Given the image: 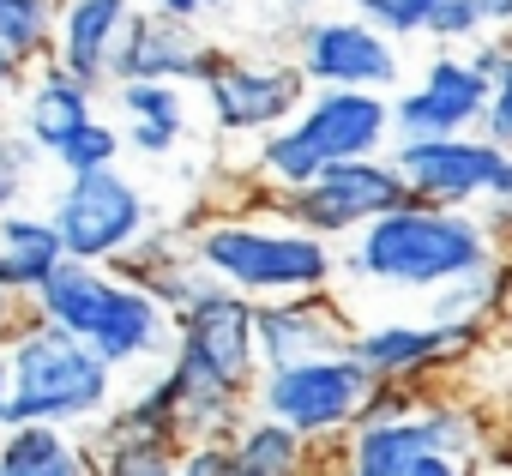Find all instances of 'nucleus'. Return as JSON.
<instances>
[{"label":"nucleus","instance_id":"nucleus-23","mask_svg":"<svg viewBox=\"0 0 512 476\" xmlns=\"http://www.w3.org/2000/svg\"><path fill=\"white\" fill-rule=\"evenodd\" d=\"M121 109H127V145L145 157L175 151L187 109H181V85H121Z\"/></svg>","mask_w":512,"mask_h":476},{"label":"nucleus","instance_id":"nucleus-27","mask_svg":"<svg viewBox=\"0 0 512 476\" xmlns=\"http://www.w3.org/2000/svg\"><path fill=\"white\" fill-rule=\"evenodd\" d=\"M115 157H121V133L103 127V121H91V127L61 151V169H67V175H103V169H115Z\"/></svg>","mask_w":512,"mask_h":476},{"label":"nucleus","instance_id":"nucleus-13","mask_svg":"<svg viewBox=\"0 0 512 476\" xmlns=\"http://www.w3.org/2000/svg\"><path fill=\"white\" fill-rule=\"evenodd\" d=\"M482 344V326L470 320H380L362 326L350 356L380 380V386H422L434 368L470 356Z\"/></svg>","mask_w":512,"mask_h":476},{"label":"nucleus","instance_id":"nucleus-42","mask_svg":"<svg viewBox=\"0 0 512 476\" xmlns=\"http://www.w3.org/2000/svg\"><path fill=\"white\" fill-rule=\"evenodd\" d=\"M0 434H7V428H0Z\"/></svg>","mask_w":512,"mask_h":476},{"label":"nucleus","instance_id":"nucleus-39","mask_svg":"<svg viewBox=\"0 0 512 476\" xmlns=\"http://www.w3.org/2000/svg\"><path fill=\"white\" fill-rule=\"evenodd\" d=\"M145 476H175V470H145Z\"/></svg>","mask_w":512,"mask_h":476},{"label":"nucleus","instance_id":"nucleus-12","mask_svg":"<svg viewBox=\"0 0 512 476\" xmlns=\"http://www.w3.org/2000/svg\"><path fill=\"white\" fill-rule=\"evenodd\" d=\"M296 73L320 91H374L386 97L404 73L392 37L362 19H308L296 37Z\"/></svg>","mask_w":512,"mask_h":476},{"label":"nucleus","instance_id":"nucleus-5","mask_svg":"<svg viewBox=\"0 0 512 476\" xmlns=\"http://www.w3.org/2000/svg\"><path fill=\"white\" fill-rule=\"evenodd\" d=\"M386 139H398L386 97H374V91H320V97H308V109L290 127H278L260 145V169L278 187H308L314 175H326L338 163L380 157Z\"/></svg>","mask_w":512,"mask_h":476},{"label":"nucleus","instance_id":"nucleus-14","mask_svg":"<svg viewBox=\"0 0 512 476\" xmlns=\"http://www.w3.org/2000/svg\"><path fill=\"white\" fill-rule=\"evenodd\" d=\"M488 97H494V85H488L464 55H440V61L422 73V85H410V91L392 97L398 145H404V139H458V133H482Z\"/></svg>","mask_w":512,"mask_h":476},{"label":"nucleus","instance_id":"nucleus-35","mask_svg":"<svg viewBox=\"0 0 512 476\" xmlns=\"http://www.w3.org/2000/svg\"><path fill=\"white\" fill-rule=\"evenodd\" d=\"M410 476H476V464H464V458H422Z\"/></svg>","mask_w":512,"mask_h":476},{"label":"nucleus","instance_id":"nucleus-41","mask_svg":"<svg viewBox=\"0 0 512 476\" xmlns=\"http://www.w3.org/2000/svg\"><path fill=\"white\" fill-rule=\"evenodd\" d=\"M205 7H217V0H205Z\"/></svg>","mask_w":512,"mask_h":476},{"label":"nucleus","instance_id":"nucleus-26","mask_svg":"<svg viewBox=\"0 0 512 476\" xmlns=\"http://www.w3.org/2000/svg\"><path fill=\"white\" fill-rule=\"evenodd\" d=\"M350 7H356V19L374 25L380 37H428L440 0H350Z\"/></svg>","mask_w":512,"mask_h":476},{"label":"nucleus","instance_id":"nucleus-6","mask_svg":"<svg viewBox=\"0 0 512 476\" xmlns=\"http://www.w3.org/2000/svg\"><path fill=\"white\" fill-rule=\"evenodd\" d=\"M7 368H13V410H7V428H31V422H85L97 410H109V392H115V368L79 344L73 332L37 320L31 332L13 338L7 350Z\"/></svg>","mask_w":512,"mask_h":476},{"label":"nucleus","instance_id":"nucleus-9","mask_svg":"<svg viewBox=\"0 0 512 476\" xmlns=\"http://www.w3.org/2000/svg\"><path fill=\"white\" fill-rule=\"evenodd\" d=\"M398 205H410V181L398 175L392 157H368V163H338L326 175H314L308 187H278L272 211L320 242H338V235H356L380 217H392Z\"/></svg>","mask_w":512,"mask_h":476},{"label":"nucleus","instance_id":"nucleus-19","mask_svg":"<svg viewBox=\"0 0 512 476\" xmlns=\"http://www.w3.org/2000/svg\"><path fill=\"white\" fill-rule=\"evenodd\" d=\"M91 121H97V115H91V85L67 79L61 67H49V73L25 91V103H19V139H25L31 151H49V157H61Z\"/></svg>","mask_w":512,"mask_h":476},{"label":"nucleus","instance_id":"nucleus-32","mask_svg":"<svg viewBox=\"0 0 512 476\" xmlns=\"http://www.w3.org/2000/svg\"><path fill=\"white\" fill-rule=\"evenodd\" d=\"M506 55H512V43H506V37H482V43H476V49H470L464 61H470V67H476V73H482V79L494 85V79L506 73Z\"/></svg>","mask_w":512,"mask_h":476},{"label":"nucleus","instance_id":"nucleus-25","mask_svg":"<svg viewBox=\"0 0 512 476\" xmlns=\"http://www.w3.org/2000/svg\"><path fill=\"white\" fill-rule=\"evenodd\" d=\"M61 31V7L55 0H0V55H13L19 67L49 55Z\"/></svg>","mask_w":512,"mask_h":476},{"label":"nucleus","instance_id":"nucleus-16","mask_svg":"<svg viewBox=\"0 0 512 476\" xmlns=\"http://www.w3.org/2000/svg\"><path fill=\"white\" fill-rule=\"evenodd\" d=\"M223 67V55L193 31V25H175V19H157V13H139L115 49V79L121 85H211Z\"/></svg>","mask_w":512,"mask_h":476},{"label":"nucleus","instance_id":"nucleus-29","mask_svg":"<svg viewBox=\"0 0 512 476\" xmlns=\"http://www.w3.org/2000/svg\"><path fill=\"white\" fill-rule=\"evenodd\" d=\"M482 139L512 151V55H506V73L494 79V97H488V115H482Z\"/></svg>","mask_w":512,"mask_h":476},{"label":"nucleus","instance_id":"nucleus-37","mask_svg":"<svg viewBox=\"0 0 512 476\" xmlns=\"http://www.w3.org/2000/svg\"><path fill=\"white\" fill-rule=\"evenodd\" d=\"M7 410H13V368L0 362V428H7Z\"/></svg>","mask_w":512,"mask_h":476},{"label":"nucleus","instance_id":"nucleus-38","mask_svg":"<svg viewBox=\"0 0 512 476\" xmlns=\"http://www.w3.org/2000/svg\"><path fill=\"white\" fill-rule=\"evenodd\" d=\"M13 85H19V61H13V55H0V97H7Z\"/></svg>","mask_w":512,"mask_h":476},{"label":"nucleus","instance_id":"nucleus-30","mask_svg":"<svg viewBox=\"0 0 512 476\" xmlns=\"http://www.w3.org/2000/svg\"><path fill=\"white\" fill-rule=\"evenodd\" d=\"M25 163H31V145L0 133V217H7V205L25 193Z\"/></svg>","mask_w":512,"mask_h":476},{"label":"nucleus","instance_id":"nucleus-31","mask_svg":"<svg viewBox=\"0 0 512 476\" xmlns=\"http://www.w3.org/2000/svg\"><path fill=\"white\" fill-rule=\"evenodd\" d=\"M175 476H229V440H199L175 458Z\"/></svg>","mask_w":512,"mask_h":476},{"label":"nucleus","instance_id":"nucleus-11","mask_svg":"<svg viewBox=\"0 0 512 476\" xmlns=\"http://www.w3.org/2000/svg\"><path fill=\"white\" fill-rule=\"evenodd\" d=\"M398 175L410 181V199L422 205H446V211H470L476 199H500L506 175H512V151L488 145L482 133H458V139H404L392 145Z\"/></svg>","mask_w":512,"mask_h":476},{"label":"nucleus","instance_id":"nucleus-40","mask_svg":"<svg viewBox=\"0 0 512 476\" xmlns=\"http://www.w3.org/2000/svg\"><path fill=\"white\" fill-rule=\"evenodd\" d=\"M0 308H7V284H0Z\"/></svg>","mask_w":512,"mask_h":476},{"label":"nucleus","instance_id":"nucleus-20","mask_svg":"<svg viewBox=\"0 0 512 476\" xmlns=\"http://www.w3.org/2000/svg\"><path fill=\"white\" fill-rule=\"evenodd\" d=\"M67 266V248L49 217H0V284L7 296H37Z\"/></svg>","mask_w":512,"mask_h":476},{"label":"nucleus","instance_id":"nucleus-2","mask_svg":"<svg viewBox=\"0 0 512 476\" xmlns=\"http://www.w3.org/2000/svg\"><path fill=\"white\" fill-rule=\"evenodd\" d=\"M500 260L494 229L470 211H446V205H398L392 217L368 223L350 242V272L386 290H446L482 266Z\"/></svg>","mask_w":512,"mask_h":476},{"label":"nucleus","instance_id":"nucleus-18","mask_svg":"<svg viewBox=\"0 0 512 476\" xmlns=\"http://www.w3.org/2000/svg\"><path fill=\"white\" fill-rule=\"evenodd\" d=\"M133 0H67L55 31V67L79 85H97L115 73V49L133 25Z\"/></svg>","mask_w":512,"mask_h":476},{"label":"nucleus","instance_id":"nucleus-1","mask_svg":"<svg viewBox=\"0 0 512 476\" xmlns=\"http://www.w3.org/2000/svg\"><path fill=\"white\" fill-rule=\"evenodd\" d=\"M253 314L260 302H247L223 284H211L181 320H175V356L163 368V386L175 392V416L187 446L199 440H235L247 428L241 404L260 386V338H253Z\"/></svg>","mask_w":512,"mask_h":476},{"label":"nucleus","instance_id":"nucleus-8","mask_svg":"<svg viewBox=\"0 0 512 476\" xmlns=\"http://www.w3.org/2000/svg\"><path fill=\"white\" fill-rule=\"evenodd\" d=\"M374 392H380V380L344 350V356H314V362L266 368L260 386H253V404H260V416L296 428L314 446V440H344L368 416Z\"/></svg>","mask_w":512,"mask_h":476},{"label":"nucleus","instance_id":"nucleus-10","mask_svg":"<svg viewBox=\"0 0 512 476\" xmlns=\"http://www.w3.org/2000/svg\"><path fill=\"white\" fill-rule=\"evenodd\" d=\"M55 235L67 260L79 266H103V260H127L145 229H151V205L145 193L121 175V169H103V175H67L55 211H49Z\"/></svg>","mask_w":512,"mask_h":476},{"label":"nucleus","instance_id":"nucleus-4","mask_svg":"<svg viewBox=\"0 0 512 476\" xmlns=\"http://www.w3.org/2000/svg\"><path fill=\"white\" fill-rule=\"evenodd\" d=\"M37 314L61 332H73L79 344H91L109 368H133V362H151L175 344V314L145 296L139 284H115L103 278L97 266H79L67 260L43 290H37Z\"/></svg>","mask_w":512,"mask_h":476},{"label":"nucleus","instance_id":"nucleus-28","mask_svg":"<svg viewBox=\"0 0 512 476\" xmlns=\"http://www.w3.org/2000/svg\"><path fill=\"white\" fill-rule=\"evenodd\" d=\"M482 25H488V19H482L476 0H440L428 37H434V43H482Z\"/></svg>","mask_w":512,"mask_h":476},{"label":"nucleus","instance_id":"nucleus-17","mask_svg":"<svg viewBox=\"0 0 512 476\" xmlns=\"http://www.w3.org/2000/svg\"><path fill=\"white\" fill-rule=\"evenodd\" d=\"M253 338H260V362L266 368H290V362H314V356H344L356 344V326L320 290V296L260 302V314H253Z\"/></svg>","mask_w":512,"mask_h":476},{"label":"nucleus","instance_id":"nucleus-22","mask_svg":"<svg viewBox=\"0 0 512 476\" xmlns=\"http://www.w3.org/2000/svg\"><path fill=\"white\" fill-rule=\"evenodd\" d=\"M229 476H308V440L272 416H247L229 440Z\"/></svg>","mask_w":512,"mask_h":476},{"label":"nucleus","instance_id":"nucleus-15","mask_svg":"<svg viewBox=\"0 0 512 476\" xmlns=\"http://www.w3.org/2000/svg\"><path fill=\"white\" fill-rule=\"evenodd\" d=\"M211 121L223 133H278L308 109V79L296 67H260V61H223L205 85Z\"/></svg>","mask_w":512,"mask_h":476},{"label":"nucleus","instance_id":"nucleus-3","mask_svg":"<svg viewBox=\"0 0 512 476\" xmlns=\"http://www.w3.org/2000/svg\"><path fill=\"white\" fill-rule=\"evenodd\" d=\"M199 272L247 302H284V296H320L338 278V254L320 235L284 223V217H205L193 229Z\"/></svg>","mask_w":512,"mask_h":476},{"label":"nucleus","instance_id":"nucleus-24","mask_svg":"<svg viewBox=\"0 0 512 476\" xmlns=\"http://www.w3.org/2000/svg\"><path fill=\"white\" fill-rule=\"evenodd\" d=\"M506 302H512V260L500 254L494 266H482V272L446 284V290L434 296V320H470V326H488V314H500Z\"/></svg>","mask_w":512,"mask_h":476},{"label":"nucleus","instance_id":"nucleus-36","mask_svg":"<svg viewBox=\"0 0 512 476\" xmlns=\"http://www.w3.org/2000/svg\"><path fill=\"white\" fill-rule=\"evenodd\" d=\"M488 25H512V0H476Z\"/></svg>","mask_w":512,"mask_h":476},{"label":"nucleus","instance_id":"nucleus-34","mask_svg":"<svg viewBox=\"0 0 512 476\" xmlns=\"http://www.w3.org/2000/svg\"><path fill=\"white\" fill-rule=\"evenodd\" d=\"M157 7V19H175V25H193L199 13H205V0H151Z\"/></svg>","mask_w":512,"mask_h":476},{"label":"nucleus","instance_id":"nucleus-7","mask_svg":"<svg viewBox=\"0 0 512 476\" xmlns=\"http://www.w3.org/2000/svg\"><path fill=\"white\" fill-rule=\"evenodd\" d=\"M488 428L452 404V398H422L410 416H362L344 434L338 476H410L422 458H464L476 464Z\"/></svg>","mask_w":512,"mask_h":476},{"label":"nucleus","instance_id":"nucleus-33","mask_svg":"<svg viewBox=\"0 0 512 476\" xmlns=\"http://www.w3.org/2000/svg\"><path fill=\"white\" fill-rule=\"evenodd\" d=\"M488 229H494V242H512V175H506V193L488 205V217H482Z\"/></svg>","mask_w":512,"mask_h":476},{"label":"nucleus","instance_id":"nucleus-21","mask_svg":"<svg viewBox=\"0 0 512 476\" xmlns=\"http://www.w3.org/2000/svg\"><path fill=\"white\" fill-rule=\"evenodd\" d=\"M0 476H97V458L73 446L55 422H31L0 434Z\"/></svg>","mask_w":512,"mask_h":476}]
</instances>
